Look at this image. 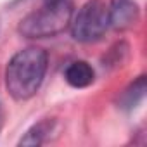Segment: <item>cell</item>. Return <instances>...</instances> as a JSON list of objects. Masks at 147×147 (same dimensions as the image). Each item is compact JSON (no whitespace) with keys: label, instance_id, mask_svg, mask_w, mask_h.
Segmentation results:
<instances>
[{"label":"cell","instance_id":"cell-7","mask_svg":"<svg viewBox=\"0 0 147 147\" xmlns=\"http://www.w3.org/2000/svg\"><path fill=\"white\" fill-rule=\"evenodd\" d=\"M50 131H52V123L40 121L24 133V137L19 140V145H40L50 137Z\"/></svg>","mask_w":147,"mask_h":147},{"label":"cell","instance_id":"cell-4","mask_svg":"<svg viewBox=\"0 0 147 147\" xmlns=\"http://www.w3.org/2000/svg\"><path fill=\"white\" fill-rule=\"evenodd\" d=\"M109 11V26L114 30H128L138 19V5L133 0H111Z\"/></svg>","mask_w":147,"mask_h":147},{"label":"cell","instance_id":"cell-8","mask_svg":"<svg viewBox=\"0 0 147 147\" xmlns=\"http://www.w3.org/2000/svg\"><path fill=\"white\" fill-rule=\"evenodd\" d=\"M43 2H55V0H43Z\"/></svg>","mask_w":147,"mask_h":147},{"label":"cell","instance_id":"cell-2","mask_svg":"<svg viewBox=\"0 0 147 147\" xmlns=\"http://www.w3.org/2000/svg\"><path fill=\"white\" fill-rule=\"evenodd\" d=\"M71 18H73V4L69 0L45 2L40 9L30 12L19 21L18 31L19 35L30 40L50 38L69 28Z\"/></svg>","mask_w":147,"mask_h":147},{"label":"cell","instance_id":"cell-1","mask_svg":"<svg viewBox=\"0 0 147 147\" xmlns=\"http://www.w3.org/2000/svg\"><path fill=\"white\" fill-rule=\"evenodd\" d=\"M47 62V52L40 47L23 49L11 57L5 67V88L14 100H28L40 90Z\"/></svg>","mask_w":147,"mask_h":147},{"label":"cell","instance_id":"cell-6","mask_svg":"<svg viewBox=\"0 0 147 147\" xmlns=\"http://www.w3.org/2000/svg\"><path fill=\"white\" fill-rule=\"evenodd\" d=\"M145 95V76H138L121 95H119V107L131 111L135 109Z\"/></svg>","mask_w":147,"mask_h":147},{"label":"cell","instance_id":"cell-9","mask_svg":"<svg viewBox=\"0 0 147 147\" xmlns=\"http://www.w3.org/2000/svg\"><path fill=\"white\" fill-rule=\"evenodd\" d=\"M0 118H2V113H0Z\"/></svg>","mask_w":147,"mask_h":147},{"label":"cell","instance_id":"cell-3","mask_svg":"<svg viewBox=\"0 0 147 147\" xmlns=\"http://www.w3.org/2000/svg\"><path fill=\"white\" fill-rule=\"evenodd\" d=\"M109 28V11L104 0H88L78 12H73L69 30L71 36L80 43H92L104 36Z\"/></svg>","mask_w":147,"mask_h":147},{"label":"cell","instance_id":"cell-5","mask_svg":"<svg viewBox=\"0 0 147 147\" xmlns=\"http://www.w3.org/2000/svg\"><path fill=\"white\" fill-rule=\"evenodd\" d=\"M64 80L73 88H87L95 80V71L87 61H73L64 69Z\"/></svg>","mask_w":147,"mask_h":147}]
</instances>
